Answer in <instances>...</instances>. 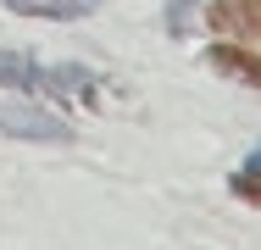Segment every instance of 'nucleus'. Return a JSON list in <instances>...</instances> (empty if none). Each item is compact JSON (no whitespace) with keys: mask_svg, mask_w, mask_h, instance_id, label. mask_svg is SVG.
<instances>
[{"mask_svg":"<svg viewBox=\"0 0 261 250\" xmlns=\"http://www.w3.org/2000/svg\"><path fill=\"white\" fill-rule=\"evenodd\" d=\"M0 84L34 95V89H39V67H34V56H22V50H0Z\"/></svg>","mask_w":261,"mask_h":250,"instance_id":"20e7f679","label":"nucleus"},{"mask_svg":"<svg viewBox=\"0 0 261 250\" xmlns=\"http://www.w3.org/2000/svg\"><path fill=\"white\" fill-rule=\"evenodd\" d=\"M228 189L245 200V206H261V145L250 150V161H245V167H239V172L228 178Z\"/></svg>","mask_w":261,"mask_h":250,"instance_id":"423d86ee","label":"nucleus"},{"mask_svg":"<svg viewBox=\"0 0 261 250\" xmlns=\"http://www.w3.org/2000/svg\"><path fill=\"white\" fill-rule=\"evenodd\" d=\"M206 61L222 72V78H233V84H250V89H261V56L250 45H211Z\"/></svg>","mask_w":261,"mask_h":250,"instance_id":"7ed1b4c3","label":"nucleus"},{"mask_svg":"<svg viewBox=\"0 0 261 250\" xmlns=\"http://www.w3.org/2000/svg\"><path fill=\"white\" fill-rule=\"evenodd\" d=\"M0 134L6 139H22V145H72L78 128L67 117L45 111L39 100H6L0 106Z\"/></svg>","mask_w":261,"mask_h":250,"instance_id":"f257e3e1","label":"nucleus"},{"mask_svg":"<svg viewBox=\"0 0 261 250\" xmlns=\"http://www.w3.org/2000/svg\"><path fill=\"white\" fill-rule=\"evenodd\" d=\"M189 28V0H172L167 6V34H184Z\"/></svg>","mask_w":261,"mask_h":250,"instance_id":"0eeeda50","label":"nucleus"},{"mask_svg":"<svg viewBox=\"0 0 261 250\" xmlns=\"http://www.w3.org/2000/svg\"><path fill=\"white\" fill-rule=\"evenodd\" d=\"M11 11H22V17H56V22H72V17H84L95 0H6Z\"/></svg>","mask_w":261,"mask_h":250,"instance_id":"39448f33","label":"nucleus"},{"mask_svg":"<svg viewBox=\"0 0 261 250\" xmlns=\"http://www.w3.org/2000/svg\"><path fill=\"white\" fill-rule=\"evenodd\" d=\"M95 72L89 67H78V61H61V67H39V89L34 95H56V100H95Z\"/></svg>","mask_w":261,"mask_h":250,"instance_id":"f03ea898","label":"nucleus"}]
</instances>
